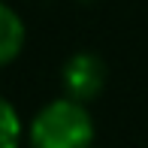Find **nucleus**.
Returning <instances> with one entry per match:
<instances>
[{
	"mask_svg": "<svg viewBox=\"0 0 148 148\" xmlns=\"http://www.w3.org/2000/svg\"><path fill=\"white\" fill-rule=\"evenodd\" d=\"M30 148H91L94 145V118L85 103L58 97L33 115L27 127Z\"/></svg>",
	"mask_w": 148,
	"mask_h": 148,
	"instance_id": "nucleus-1",
	"label": "nucleus"
},
{
	"mask_svg": "<svg viewBox=\"0 0 148 148\" xmlns=\"http://www.w3.org/2000/svg\"><path fill=\"white\" fill-rule=\"evenodd\" d=\"M60 85L70 100L88 106L106 88V64L94 51H76L66 58L64 70H60Z\"/></svg>",
	"mask_w": 148,
	"mask_h": 148,
	"instance_id": "nucleus-2",
	"label": "nucleus"
},
{
	"mask_svg": "<svg viewBox=\"0 0 148 148\" xmlns=\"http://www.w3.org/2000/svg\"><path fill=\"white\" fill-rule=\"evenodd\" d=\"M24 21L12 6L0 3V66L15 60L24 49Z\"/></svg>",
	"mask_w": 148,
	"mask_h": 148,
	"instance_id": "nucleus-3",
	"label": "nucleus"
},
{
	"mask_svg": "<svg viewBox=\"0 0 148 148\" xmlns=\"http://www.w3.org/2000/svg\"><path fill=\"white\" fill-rule=\"evenodd\" d=\"M24 136L21 115L6 97H0V148H18Z\"/></svg>",
	"mask_w": 148,
	"mask_h": 148,
	"instance_id": "nucleus-4",
	"label": "nucleus"
},
{
	"mask_svg": "<svg viewBox=\"0 0 148 148\" xmlns=\"http://www.w3.org/2000/svg\"><path fill=\"white\" fill-rule=\"evenodd\" d=\"M0 3H3V0H0Z\"/></svg>",
	"mask_w": 148,
	"mask_h": 148,
	"instance_id": "nucleus-5",
	"label": "nucleus"
}]
</instances>
